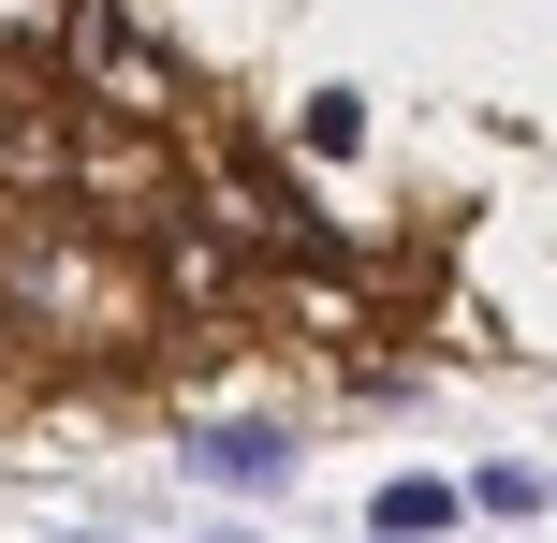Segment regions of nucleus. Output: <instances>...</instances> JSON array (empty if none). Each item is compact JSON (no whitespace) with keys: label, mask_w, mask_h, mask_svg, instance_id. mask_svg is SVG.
<instances>
[{"label":"nucleus","mask_w":557,"mask_h":543,"mask_svg":"<svg viewBox=\"0 0 557 543\" xmlns=\"http://www.w3.org/2000/svg\"><path fill=\"white\" fill-rule=\"evenodd\" d=\"M0 192L15 206L74 192V103H59V74H15V59H0Z\"/></svg>","instance_id":"39448f33"},{"label":"nucleus","mask_w":557,"mask_h":543,"mask_svg":"<svg viewBox=\"0 0 557 543\" xmlns=\"http://www.w3.org/2000/svg\"><path fill=\"white\" fill-rule=\"evenodd\" d=\"M59 206H88L103 235H147L162 250L176 221H191V176L162 162V133H103V118H74V192Z\"/></svg>","instance_id":"7ed1b4c3"},{"label":"nucleus","mask_w":557,"mask_h":543,"mask_svg":"<svg viewBox=\"0 0 557 543\" xmlns=\"http://www.w3.org/2000/svg\"><path fill=\"white\" fill-rule=\"evenodd\" d=\"M176 456H191L206 485H278V470H294V427H191Z\"/></svg>","instance_id":"0eeeda50"},{"label":"nucleus","mask_w":557,"mask_h":543,"mask_svg":"<svg viewBox=\"0 0 557 543\" xmlns=\"http://www.w3.org/2000/svg\"><path fill=\"white\" fill-rule=\"evenodd\" d=\"M147 264H162V294H191V309H235V294H250V264H235V250H221L206 221H176V235H162Z\"/></svg>","instance_id":"423d86ee"},{"label":"nucleus","mask_w":557,"mask_h":543,"mask_svg":"<svg viewBox=\"0 0 557 543\" xmlns=\"http://www.w3.org/2000/svg\"><path fill=\"white\" fill-rule=\"evenodd\" d=\"M425 529H455V485H382V543H425Z\"/></svg>","instance_id":"6e6552de"},{"label":"nucleus","mask_w":557,"mask_h":543,"mask_svg":"<svg viewBox=\"0 0 557 543\" xmlns=\"http://www.w3.org/2000/svg\"><path fill=\"white\" fill-rule=\"evenodd\" d=\"M191 221L221 235L235 264H250V250H323V206H308L294 176L264 162V147H221V162H206V192H191Z\"/></svg>","instance_id":"20e7f679"},{"label":"nucleus","mask_w":557,"mask_h":543,"mask_svg":"<svg viewBox=\"0 0 557 543\" xmlns=\"http://www.w3.org/2000/svg\"><path fill=\"white\" fill-rule=\"evenodd\" d=\"M74 29V0H0V59H29V45H59Z\"/></svg>","instance_id":"1a4fd4ad"},{"label":"nucleus","mask_w":557,"mask_h":543,"mask_svg":"<svg viewBox=\"0 0 557 543\" xmlns=\"http://www.w3.org/2000/svg\"><path fill=\"white\" fill-rule=\"evenodd\" d=\"M0 338L117 353V338H133V294H117V264H103V250H59V235H15V250H0Z\"/></svg>","instance_id":"f257e3e1"},{"label":"nucleus","mask_w":557,"mask_h":543,"mask_svg":"<svg viewBox=\"0 0 557 543\" xmlns=\"http://www.w3.org/2000/svg\"><path fill=\"white\" fill-rule=\"evenodd\" d=\"M59 59H74V88H88V118H103V133H162V118H176V59L133 29V0H74Z\"/></svg>","instance_id":"f03ea898"}]
</instances>
